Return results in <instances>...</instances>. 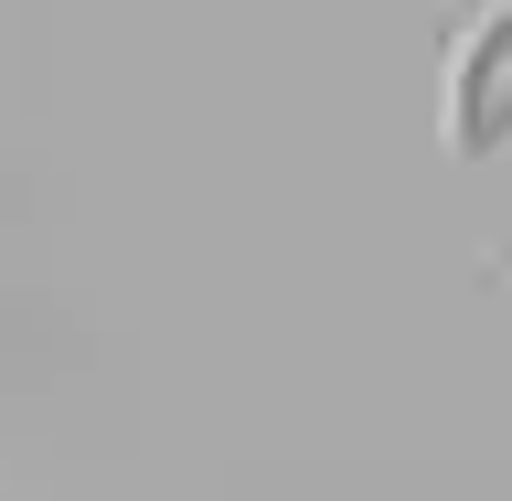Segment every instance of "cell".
I'll return each instance as SVG.
<instances>
[{
	"label": "cell",
	"instance_id": "obj_1",
	"mask_svg": "<svg viewBox=\"0 0 512 501\" xmlns=\"http://www.w3.org/2000/svg\"><path fill=\"white\" fill-rule=\"evenodd\" d=\"M438 107H448V160H502L512 150V0H470L448 22Z\"/></svg>",
	"mask_w": 512,
	"mask_h": 501
},
{
	"label": "cell",
	"instance_id": "obj_2",
	"mask_svg": "<svg viewBox=\"0 0 512 501\" xmlns=\"http://www.w3.org/2000/svg\"><path fill=\"white\" fill-rule=\"evenodd\" d=\"M480 267H491V278H502V288H512V246H491V256H480Z\"/></svg>",
	"mask_w": 512,
	"mask_h": 501
}]
</instances>
